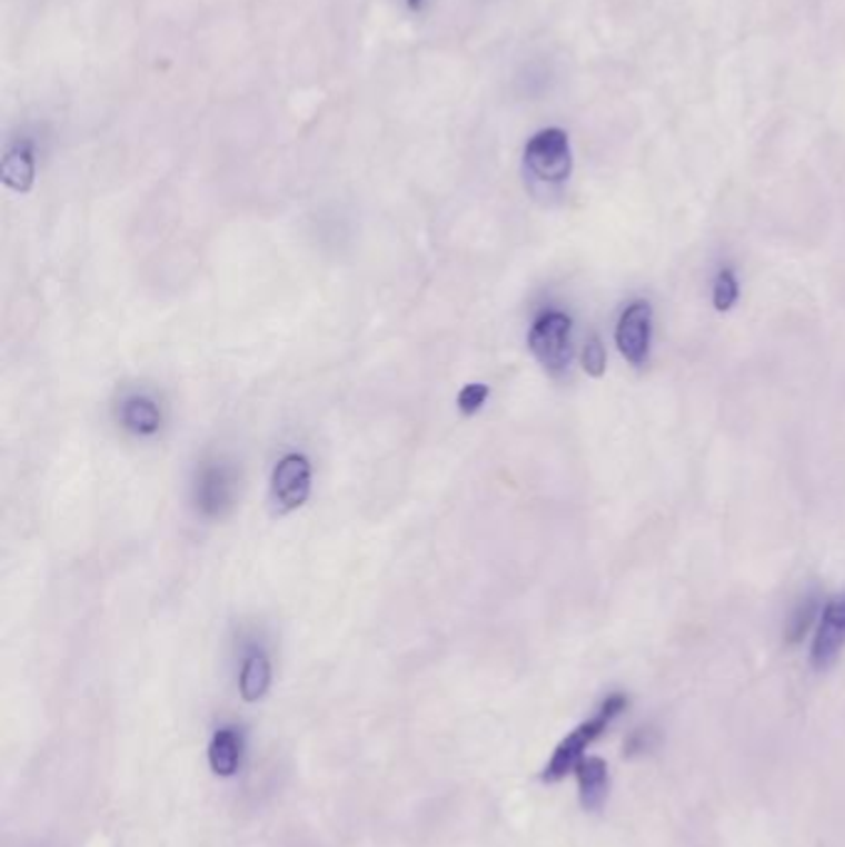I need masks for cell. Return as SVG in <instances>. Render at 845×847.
I'll list each match as a JSON object with an SVG mask.
<instances>
[{"label":"cell","mask_w":845,"mask_h":847,"mask_svg":"<svg viewBox=\"0 0 845 847\" xmlns=\"http://www.w3.org/2000/svg\"><path fill=\"white\" fill-rule=\"evenodd\" d=\"M627 706H630V697H627V694L623 691L608 694V697L600 701L598 709L593 711V716L580 721L568 736L560 738V744L554 748L548 764L544 766L540 780H544V784H558L560 778L573 774L576 766L585 758V751H588V748L598 741L600 736H605V731H608L617 719H620V716L627 711Z\"/></svg>","instance_id":"1"},{"label":"cell","mask_w":845,"mask_h":847,"mask_svg":"<svg viewBox=\"0 0 845 847\" xmlns=\"http://www.w3.org/2000/svg\"><path fill=\"white\" fill-rule=\"evenodd\" d=\"M528 350L548 375L563 377L573 362V320L560 310L538 315L528 330Z\"/></svg>","instance_id":"2"},{"label":"cell","mask_w":845,"mask_h":847,"mask_svg":"<svg viewBox=\"0 0 845 847\" xmlns=\"http://www.w3.org/2000/svg\"><path fill=\"white\" fill-rule=\"evenodd\" d=\"M524 167L534 181L544 187H560L573 171L570 139L558 127H546L528 139L524 149Z\"/></svg>","instance_id":"3"},{"label":"cell","mask_w":845,"mask_h":847,"mask_svg":"<svg viewBox=\"0 0 845 847\" xmlns=\"http://www.w3.org/2000/svg\"><path fill=\"white\" fill-rule=\"evenodd\" d=\"M615 345L633 367L647 365L653 347V306L647 300L640 298L625 306L615 325Z\"/></svg>","instance_id":"4"},{"label":"cell","mask_w":845,"mask_h":847,"mask_svg":"<svg viewBox=\"0 0 845 847\" xmlns=\"http://www.w3.org/2000/svg\"><path fill=\"white\" fill-rule=\"evenodd\" d=\"M312 469L310 461L302 454H286L276 464L274 476H270V498H274L280 514L296 510L308 501Z\"/></svg>","instance_id":"5"},{"label":"cell","mask_w":845,"mask_h":847,"mask_svg":"<svg viewBox=\"0 0 845 847\" xmlns=\"http://www.w3.org/2000/svg\"><path fill=\"white\" fill-rule=\"evenodd\" d=\"M843 649H845V592L833 595L826 602V607L821 610L814 642H811V667H814L816 671L831 669L833 665H836V659L841 657Z\"/></svg>","instance_id":"6"},{"label":"cell","mask_w":845,"mask_h":847,"mask_svg":"<svg viewBox=\"0 0 845 847\" xmlns=\"http://www.w3.org/2000/svg\"><path fill=\"white\" fill-rule=\"evenodd\" d=\"M236 474L223 464H209L193 481V504L206 518H221L233 506Z\"/></svg>","instance_id":"7"},{"label":"cell","mask_w":845,"mask_h":847,"mask_svg":"<svg viewBox=\"0 0 845 847\" xmlns=\"http://www.w3.org/2000/svg\"><path fill=\"white\" fill-rule=\"evenodd\" d=\"M36 145L28 137H18L8 145L3 161H0V181L10 191L28 193L36 183Z\"/></svg>","instance_id":"8"},{"label":"cell","mask_w":845,"mask_h":847,"mask_svg":"<svg viewBox=\"0 0 845 847\" xmlns=\"http://www.w3.org/2000/svg\"><path fill=\"white\" fill-rule=\"evenodd\" d=\"M578 778L580 806L588 813H598L605 808L610 796V768L600 756H585L573 770Z\"/></svg>","instance_id":"9"},{"label":"cell","mask_w":845,"mask_h":847,"mask_svg":"<svg viewBox=\"0 0 845 847\" xmlns=\"http://www.w3.org/2000/svg\"><path fill=\"white\" fill-rule=\"evenodd\" d=\"M119 421H122L127 431L137 434V437H151L161 427V411L155 399L135 395L119 405Z\"/></svg>","instance_id":"10"},{"label":"cell","mask_w":845,"mask_h":847,"mask_svg":"<svg viewBox=\"0 0 845 847\" xmlns=\"http://www.w3.org/2000/svg\"><path fill=\"white\" fill-rule=\"evenodd\" d=\"M241 756H243L241 734L231 729V726H226V729H219L213 734L209 744V766L216 776L221 778L233 776L238 766H241Z\"/></svg>","instance_id":"11"},{"label":"cell","mask_w":845,"mask_h":847,"mask_svg":"<svg viewBox=\"0 0 845 847\" xmlns=\"http://www.w3.org/2000/svg\"><path fill=\"white\" fill-rule=\"evenodd\" d=\"M270 679H274V671H270L268 657L261 649H254L251 655L243 659L241 677H238V691H241L243 701L254 704L264 699L270 689Z\"/></svg>","instance_id":"12"},{"label":"cell","mask_w":845,"mask_h":847,"mask_svg":"<svg viewBox=\"0 0 845 847\" xmlns=\"http://www.w3.org/2000/svg\"><path fill=\"white\" fill-rule=\"evenodd\" d=\"M818 612H821V595L814 588L801 597L794 610H791V617H788L786 629H784L786 645L804 642V637L811 632V627H814Z\"/></svg>","instance_id":"13"},{"label":"cell","mask_w":845,"mask_h":847,"mask_svg":"<svg viewBox=\"0 0 845 847\" xmlns=\"http://www.w3.org/2000/svg\"><path fill=\"white\" fill-rule=\"evenodd\" d=\"M739 300V280H736L732 268H722L717 276H714V286H712V302L719 312H727L736 306Z\"/></svg>","instance_id":"14"},{"label":"cell","mask_w":845,"mask_h":847,"mask_svg":"<svg viewBox=\"0 0 845 847\" xmlns=\"http://www.w3.org/2000/svg\"><path fill=\"white\" fill-rule=\"evenodd\" d=\"M580 362H583L585 375H590V377L605 375V367H608V352H605V345L598 335H590V338L585 340Z\"/></svg>","instance_id":"15"},{"label":"cell","mask_w":845,"mask_h":847,"mask_svg":"<svg viewBox=\"0 0 845 847\" xmlns=\"http://www.w3.org/2000/svg\"><path fill=\"white\" fill-rule=\"evenodd\" d=\"M659 744V734L655 726H640V729L630 731V736L625 738V756L635 758V756H645L649 751H655Z\"/></svg>","instance_id":"16"},{"label":"cell","mask_w":845,"mask_h":847,"mask_svg":"<svg viewBox=\"0 0 845 847\" xmlns=\"http://www.w3.org/2000/svg\"><path fill=\"white\" fill-rule=\"evenodd\" d=\"M486 399H489V387H486V385H467L459 392L457 405L461 409V415L471 417V415H476V411H479L486 405Z\"/></svg>","instance_id":"17"},{"label":"cell","mask_w":845,"mask_h":847,"mask_svg":"<svg viewBox=\"0 0 845 847\" xmlns=\"http://www.w3.org/2000/svg\"><path fill=\"white\" fill-rule=\"evenodd\" d=\"M409 13H425L431 0H402Z\"/></svg>","instance_id":"18"}]
</instances>
